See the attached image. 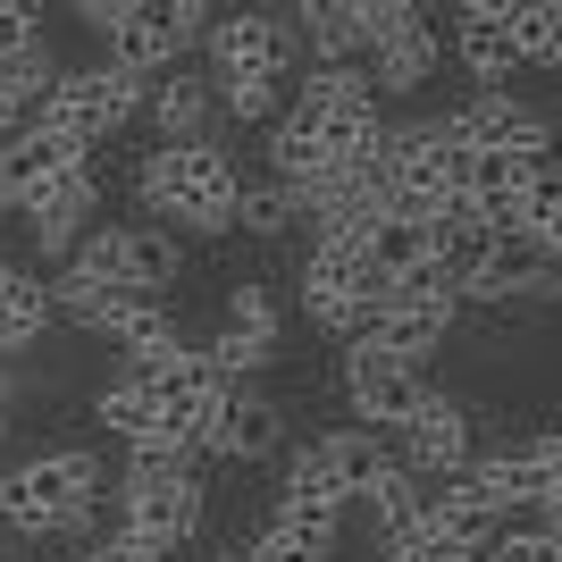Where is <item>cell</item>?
<instances>
[{"label": "cell", "mask_w": 562, "mask_h": 562, "mask_svg": "<svg viewBox=\"0 0 562 562\" xmlns=\"http://www.w3.org/2000/svg\"><path fill=\"white\" fill-rule=\"evenodd\" d=\"M143 76H117V68H59V85H50L43 101H34V117L25 126H50V135H68V143H85V151H110V135L117 126H135L143 117Z\"/></svg>", "instance_id": "cell-3"}, {"label": "cell", "mask_w": 562, "mask_h": 562, "mask_svg": "<svg viewBox=\"0 0 562 562\" xmlns=\"http://www.w3.org/2000/svg\"><path fill=\"white\" fill-rule=\"evenodd\" d=\"M446 50L462 59V76L479 93H504V76H520L513 34H504V0H462L453 25H446Z\"/></svg>", "instance_id": "cell-13"}, {"label": "cell", "mask_w": 562, "mask_h": 562, "mask_svg": "<svg viewBox=\"0 0 562 562\" xmlns=\"http://www.w3.org/2000/svg\"><path fill=\"white\" fill-rule=\"evenodd\" d=\"M211 93H218V110H227V117H252V126L269 117V126H278L285 85H269V76H235V85H211Z\"/></svg>", "instance_id": "cell-28"}, {"label": "cell", "mask_w": 562, "mask_h": 562, "mask_svg": "<svg viewBox=\"0 0 562 562\" xmlns=\"http://www.w3.org/2000/svg\"><path fill=\"white\" fill-rule=\"evenodd\" d=\"M117 378H135L143 395H151V412H160L168 428H202L218 412V395H227V378L202 361V345H177V352H160V361H126Z\"/></svg>", "instance_id": "cell-11"}, {"label": "cell", "mask_w": 562, "mask_h": 562, "mask_svg": "<svg viewBox=\"0 0 562 562\" xmlns=\"http://www.w3.org/2000/svg\"><path fill=\"white\" fill-rule=\"evenodd\" d=\"M110 520H117L126 546H143L151 562H168L177 546L202 538L211 487H202V470H177V479H110Z\"/></svg>", "instance_id": "cell-4"}, {"label": "cell", "mask_w": 562, "mask_h": 562, "mask_svg": "<svg viewBox=\"0 0 562 562\" xmlns=\"http://www.w3.org/2000/svg\"><path fill=\"white\" fill-rule=\"evenodd\" d=\"M386 193H395V211L412 218H437L446 202H462V143L420 117V126H386Z\"/></svg>", "instance_id": "cell-5"}, {"label": "cell", "mask_w": 562, "mask_h": 562, "mask_svg": "<svg viewBox=\"0 0 562 562\" xmlns=\"http://www.w3.org/2000/svg\"><path fill=\"white\" fill-rule=\"evenodd\" d=\"M495 529L504 520L479 504V495L462 487V479H437L428 487V504H420V538H437V546H462V554H487L495 546Z\"/></svg>", "instance_id": "cell-18"}, {"label": "cell", "mask_w": 562, "mask_h": 562, "mask_svg": "<svg viewBox=\"0 0 562 562\" xmlns=\"http://www.w3.org/2000/svg\"><path fill=\"white\" fill-rule=\"evenodd\" d=\"M420 504H428V479H412L403 462H386L370 487L352 495V513L370 520L378 538H403V529H420Z\"/></svg>", "instance_id": "cell-19"}, {"label": "cell", "mask_w": 562, "mask_h": 562, "mask_svg": "<svg viewBox=\"0 0 562 562\" xmlns=\"http://www.w3.org/2000/svg\"><path fill=\"white\" fill-rule=\"evenodd\" d=\"M285 453V403L260 386H227L218 412L193 428V462H269Z\"/></svg>", "instance_id": "cell-10"}, {"label": "cell", "mask_w": 562, "mask_h": 562, "mask_svg": "<svg viewBox=\"0 0 562 562\" xmlns=\"http://www.w3.org/2000/svg\"><path fill=\"white\" fill-rule=\"evenodd\" d=\"M479 562H562V538H554V520H504Z\"/></svg>", "instance_id": "cell-27"}, {"label": "cell", "mask_w": 562, "mask_h": 562, "mask_svg": "<svg viewBox=\"0 0 562 562\" xmlns=\"http://www.w3.org/2000/svg\"><path fill=\"white\" fill-rule=\"evenodd\" d=\"M336 546H345V520L328 513H269L244 538V554L252 562H336Z\"/></svg>", "instance_id": "cell-17"}, {"label": "cell", "mask_w": 562, "mask_h": 562, "mask_svg": "<svg viewBox=\"0 0 562 562\" xmlns=\"http://www.w3.org/2000/svg\"><path fill=\"white\" fill-rule=\"evenodd\" d=\"M50 336V294L34 269H18V278L0 285V352H34Z\"/></svg>", "instance_id": "cell-22"}, {"label": "cell", "mask_w": 562, "mask_h": 562, "mask_svg": "<svg viewBox=\"0 0 562 562\" xmlns=\"http://www.w3.org/2000/svg\"><path fill=\"white\" fill-rule=\"evenodd\" d=\"M311 446L328 453V470H336V487H345V495H361L378 470L395 462V437H378V428H352V420H345V428H328V437H311Z\"/></svg>", "instance_id": "cell-21"}, {"label": "cell", "mask_w": 562, "mask_h": 562, "mask_svg": "<svg viewBox=\"0 0 562 562\" xmlns=\"http://www.w3.org/2000/svg\"><path fill=\"white\" fill-rule=\"evenodd\" d=\"M504 34H513L520 68H554V59H562V9H554V0H520V9H504Z\"/></svg>", "instance_id": "cell-24"}, {"label": "cell", "mask_w": 562, "mask_h": 562, "mask_svg": "<svg viewBox=\"0 0 562 562\" xmlns=\"http://www.w3.org/2000/svg\"><path fill=\"white\" fill-rule=\"evenodd\" d=\"M278 513H328V520H345V513H352V495L336 487V470H328V453H319V446H294V453H285Z\"/></svg>", "instance_id": "cell-20"}, {"label": "cell", "mask_w": 562, "mask_h": 562, "mask_svg": "<svg viewBox=\"0 0 562 562\" xmlns=\"http://www.w3.org/2000/svg\"><path fill=\"white\" fill-rule=\"evenodd\" d=\"M76 562H151V554H143V546H126V538H101V546H85Z\"/></svg>", "instance_id": "cell-30"}, {"label": "cell", "mask_w": 562, "mask_h": 562, "mask_svg": "<svg viewBox=\"0 0 562 562\" xmlns=\"http://www.w3.org/2000/svg\"><path fill=\"white\" fill-rule=\"evenodd\" d=\"M101 345L126 352V361H160V352L186 345V328H177V311L168 303H143V294H110V311H101Z\"/></svg>", "instance_id": "cell-16"}, {"label": "cell", "mask_w": 562, "mask_h": 562, "mask_svg": "<svg viewBox=\"0 0 562 562\" xmlns=\"http://www.w3.org/2000/svg\"><path fill=\"white\" fill-rule=\"evenodd\" d=\"M43 294H50V319H68V328H85V336H93V328H101V311H110V294H101L93 278H76V269L43 278Z\"/></svg>", "instance_id": "cell-26"}, {"label": "cell", "mask_w": 562, "mask_h": 562, "mask_svg": "<svg viewBox=\"0 0 562 562\" xmlns=\"http://www.w3.org/2000/svg\"><path fill=\"white\" fill-rule=\"evenodd\" d=\"M0 437H9V412H0Z\"/></svg>", "instance_id": "cell-33"}, {"label": "cell", "mask_w": 562, "mask_h": 562, "mask_svg": "<svg viewBox=\"0 0 562 562\" xmlns=\"http://www.w3.org/2000/svg\"><path fill=\"white\" fill-rule=\"evenodd\" d=\"M278 345H285V311H278V294H269L260 278H227L218 336L202 345V361H211L227 386H244L252 370H269V361H278Z\"/></svg>", "instance_id": "cell-6"}, {"label": "cell", "mask_w": 562, "mask_h": 562, "mask_svg": "<svg viewBox=\"0 0 562 562\" xmlns=\"http://www.w3.org/2000/svg\"><path fill=\"white\" fill-rule=\"evenodd\" d=\"M126 193L143 202V218H160L177 244L186 235H227L235 227V193H244V168L218 135L202 143H151L126 168Z\"/></svg>", "instance_id": "cell-1"}, {"label": "cell", "mask_w": 562, "mask_h": 562, "mask_svg": "<svg viewBox=\"0 0 562 562\" xmlns=\"http://www.w3.org/2000/svg\"><path fill=\"white\" fill-rule=\"evenodd\" d=\"M18 269H25V260H9V252H0V285H9V278H18Z\"/></svg>", "instance_id": "cell-32"}, {"label": "cell", "mask_w": 562, "mask_h": 562, "mask_svg": "<svg viewBox=\"0 0 562 562\" xmlns=\"http://www.w3.org/2000/svg\"><path fill=\"white\" fill-rule=\"evenodd\" d=\"M0 562H9V554H0Z\"/></svg>", "instance_id": "cell-34"}, {"label": "cell", "mask_w": 562, "mask_h": 562, "mask_svg": "<svg viewBox=\"0 0 562 562\" xmlns=\"http://www.w3.org/2000/svg\"><path fill=\"white\" fill-rule=\"evenodd\" d=\"M9 403H18V378H9V361H0V412H9Z\"/></svg>", "instance_id": "cell-31"}, {"label": "cell", "mask_w": 562, "mask_h": 562, "mask_svg": "<svg viewBox=\"0 0 562 562\" xmlns=\"http://www.w3.org/2000/svg\"><path fill=\"white\" fill-rule=\"evenodd\" d=\"M453 328H462V303H453L437 278H412V285H395V294L361 319L352 345H370V352H386V361H412V370H420V352H437Z\"/></svg>", "instance_id": "cell-8"}, {"label": "cell", "mask_w": 562, "mask_h": 562, "mask_svg": "<svg viewBox=\"0 0 562 562\" xmlns=\"http://www.w3.org/2000/svg\"><path fill=\"white\" fill-rule=\"evenodd\" d=\"M336 395L352 403V428L395 437L437 386H428V370H412V361H386V352H370V345H345L336 352Z\"/></svg>", "instance_id": "cell-7"}, {"label": "cell", "mask_w": 562, "mask_h": 562, "mask_svg": "<svg viewBox=\"0 0 562 562\" xmlns=\"http://www.w3.org/2000/svg\"><path fill=\"white\" fill-rule=\"evenodd\" d=\"M34 43H43V9L34 0H0V59H18Z\"/></svg>", "instance_id": "cell-29"}, {"label": "cell", "mask_w": 562, "mask_h": 562, "mask_svg": "<svg viewBox=\"0 0 562 562\" xmlns=\"http://www.w3.org/2000/svg\"><path fill=\"white\" fill-rule=\"evenodd\" d=\"M76 18H85V34L101 43V68L151 85V76H168L202 43L211 9H202V0H85Z\"/></svg>", "instance_id": "cell-2"}, {"label": "cell", "mask_w": 562, "mask_h": 562, "mask_svg": "<svg viewBox=\"0 0 562 562\" xmlns=\"http://www.w3.org/2000/svg\"><path fill=\"white\" fill-rule=\"evenodd\" d=\"M193 252L168 227H126L117 235V294H143V303H168V285H186Z\"/></svg>", "instance_id": "cell-15"}, {"label": "cell", "mask_w": 562, "mask_h": 562, "mask_svg": "<svg viewBox=\"0 0 562 562\" xmlns=\"http://www.w3.org/2000/svg\"><path fill=\"white\" fill-rule=\"evenodd\" d=\"M437 59H446V34H437V18L403 0L395 25H386V34L370 43V59H361V76H370V101H378V110H386V101H420L428 85H437Z\"/></svg>", "instance_id": "cell-9"}, {"label": "cell", "mask_w": 562, "mask_h": 562, "mask_svg": "<svg viewBox=\"0 0 562 562\" xmlns=\"http://www.w3.org/2000/svg\"><path fill=\"white\" fill-rule=\"evenodd\" d=\"M470 453H479V437H470V412L453 395H428L420 412L395 428V462L412 470V479H428V487H437V479H462Z\"/></svg>", "instance_id": "cell-12"}, {"label": "cell", "mask_w": 562, "mask_h": 562, "mask_svg": "<svg viewBox=\"0 0 562 562\" xmlns=\"http://www.w3.org/2000/svg\"><path fill=\"white\" fill-rule=\"evenodd\" d=\"M303 227V218H294V193L285 186H269V177H244V193H235V227L227 235H252V244H285V235Z\"/></svg>", "instance_id": "cell-23"}, {"label": "cell", "mask_w": 562, "mask_h": 562, "mask_svg": "<svg viewBox=\"0 0 562 562\" xmlns=\"http://www.w3.org/2000/svg\"><path fill=\"white\" fill-rule=\"evenodd\" d=\"M93 420H101V437H110V446H135V437H151V428H160V412H151V395H143L135 378H110V386L93 395Z\"/></svg>", "instance_id": "cell-25"}, {"label": "cell", "mask_w": 562, "mask_h": 562, "mask_svg": "<svg viewBox=\"0 0 562 562\" xmlns=\"http://www.w3.org/2000/svg\"><path fill=\"white\" fill-rule=\"evenodd\" d=\"M143 117H151V143H202V135H211V117H218L211 76L177 59L168 76H151V93H143Z\"/></svg>", "instance_id": "cell-14"}]
</instances>
